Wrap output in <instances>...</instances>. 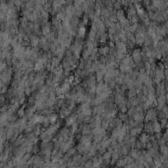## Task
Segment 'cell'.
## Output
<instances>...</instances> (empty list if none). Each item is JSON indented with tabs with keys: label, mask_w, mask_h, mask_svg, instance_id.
<instances>
[{
	"label": "cell",
	"mask_w": 168,
	"mask_h": 168,
	"mask_svg": "<svg viewBox=\"0 0 168 168\" xmlns=\"http://www.w3.org/2000/svg\"><path fill=\"white\" fill-rule=\"evenodd\" d=\"M77 120V116L76 115H73V116H70L69 118H67L66 120V125L67 126H72L74 125V123Z\"/></svg>",
	"instance_id": "5"
},
{
	"label": "cell",
	"mask_w": 168,
	"mask_h": 168,
	"mask_svg": "<svg viewBox=\"0 0 168 168\" xmlns=\"http://www.w3.org/2000/svg\"><path fill=\"white\" fill-rule=\"evenodd\" d=\"M90 126H86L84 128V130H83V134H85V135H87V134H90Z\"/></svg>",
	"instance_id": "20"
},
{
	"label": "cell",
	"mask_w": 168,
	"mask_h": 168,
	"mask_svg": "<svg viewBox=\"0 0 168 168\" xmlns=\"http://www.w3.org/2000/svg\"><path fill=\"white\" fill-rule=\"evenodd\" d=\"M38 41H39V39H38L36 36H34V37L32 38V45H33V46H36V45L38 44Z\"/></svg>",
	"instance_id": "16"
},
{
	"label": "cell",
	"mask_w": 168,
	"mask_h": 168,
	"mask_svg": "<svg viewBox=\"0 0 168 168\" xmlns=\"http://www.w3.org/2000/svg\"><path fill=\"white\" fill-rule=\"evenodd\" d=\"M134 118H135V120L137 122H140V121H142L144 119V114L142 112H136L134 114Z\"/></svg>",
	"instance_id": "9"
},
{
	"label": "cell",
	"mask_w": 168,
	"mask_h": 168,
	"mask_svg": "<svg viewBox=\"0 0 168 168\" xmlns=\"http://www.w3.org/2000/svg\"><path fill=\"white\" fill-rule=\"evenodd\" d=\"M42 34L44 35V36H47L50 34V27L46 25V26H44L43 28H42Z\"/></svg>",
	"instance_id": "12"
},
{
	"label": "cell",
	"mask_w": 168,
	"mask_h": 168,
	"mask_svg": "<svg viewBox=\"0 0 168 168\" xmlns=\"http://www.w3.org/2000/svg\"><path fill=\"white\" fill-rule=\"evenodd\" d=\"M149 141H150V138H149V136H148L146 134H143V135L141 136L140 142H141V144H143L144 146H145V144L149 143Z\"/></svg>",
	"instance_id": "6"
},
{
	"label": "cell",
	"mask_w": 168,
	"mask_h": 168,
	"mask_svg": "<svg viewBox=\"0 0 168 168\" xmlns=\"http://www.w3.org/2000/svg\"><path fill=\"white\" fill-rule=\"evenodd\" d=\"M164 103H165V96H160V97L158 98V108H160V109H161L162 106L164 105Z\"/></svg>",
	"instance_id": "11"
},
{
	"label": "cell",
	"mask_w": 168,
	"mask_h": 168,
	"mask_svg": "<svg viewBox=\"0 0 168 168\" xmlns=\"http://www.w3.org/2000/svg\"><path fill=\"white\" fill-rule=\"evenodd\" d=\"M133 59L135 60V62L137 63H140L141 60H142V53L139 49H136L134 52H133Z\"/></svg>",
	"instance_id": "2"
},
{
	"label": "cell",
	"mask_w": 168,
	"mask_h": 168,
	"mask_svg": "<svg viewBox=\"0 0 168 168\" xmlns=\"http://www.w3.org/2000/svg\"><path fill=\"white\" fill-rule=\"evenodd\" d=\"M117 48L119 52H122V53L126 52V44L123 41H117Z\"/></svg>",
	"instance_id": "4"
},
{
	"label": "cell",
	"mask_w": 168,
	"mask_h": 168,
	"mask_svg": "<svg viewBox=\"0 0 168 168\" xmlns=\"http://www.w3.org/2000/svg\"><path fill=\"white\" fill-rule=\"evenodd\" d=\"M126 120H127V115L126 114L120 115V121H126Z\"/></svg>",
	"instance_id": "22"
},
{
	"label": "cell",
	"mask_w": 168,
	"mask_h": 168,
	"mask_svg": "<svg viewBox=\"0 0 168 168\" xmlns=\"http://www.w3.org/2000/svg\"><path fill=\"white\" fill-rule=\"evenodd\" d=\"M145 130L148 131V132H150V133H152L153 132V129H152V124H146L145 125Z\"/></svg>",
	"instance_id": "19"
},
{
	"label": "cell",
	"mask_w": 168,
	"mask_h": 168,
	"mask_svg": "<svg viewBox=\"0 0 168 168\" xmlns=\"http://www.w3.org/2000/svg\"><path fill=\"white\" fill-rule=\"evenodd\" d=\"M152 129H153V132L160 133V131H161V126H160V124L157 121H154V123L152 125Z\"/></svg>",
	"instance_id": "8"
},
{
	"label": "cell",
	"mask_w": 168,
	"mask_h": 168,
	"mask_svg": "<svg viewBox=\"0 0 168 168\" xmlns=\"http://www.w3.org/2000/svg\"><path fill=\"white\" fill-rule=\"evenodd\" d=\"M155 75H156L155 78H156V79H158V80L160 81L161 79L164 78V71H163L162 69H158V70L156 71V74H155Z\"/></svg>",
	"instance_id": "10"
},
{
	"label": "cell",
	"mask_w": 168,
	"mask_h": 168,
	"mask_svg": "<svg viewBox=\"0 0 168 168\" xmlns=\"http://www.w3.org/2000/svg\"><path fill=\"white\" fill-rule=\"evenodd\" d=\"M56 119H57V116H56L55 114H51L49 117H48V121H49L50 123H53V122H55Z\"/></svg>",
	"instance_id": "17"
},
{
	"label": "cell",
	"mask_w": 168,
	"mask_h": 168,
	"mask_svg": "<svg viewBox=\"0 0 168 168\" xmlns=\"http://www.w3.org/2000/svg\"><path fill=\"white\" fill-rule=\"evenodd\" d=\"M135 39H136V42L138 43V44H143L144 41V34L143 32H141V30H139L138 33H137V36L135 37Z\"/></svg>",
	"instance_id": "1"
},
{
	"label": "cell",
	"mask_w": 168,
	"mask_h": 168,
	"mask_svg": "<svg viewBox=\"0 0 168 168\" xmlns=\"http://www.w3.org/2000/svg\"><path fill=\"white\" fill-rule=\"evenodd\" d=\"M85 34H86V29H85V27H81L80 29H79V36L80 37H83L85 36Z\"/></svg>",
	"instance_id": "15"
},
{
	"label": "cell",
	"mask_w": 168,
	"mask_h": 168,
	"mask_svg": "<svg viewBox=\"0 0 168 168\" xmlns=\"http://www.w3.org/2000/svg\"><path fill=\"white\" fill-rule=\"evenodd\" d=\"M106 37H107V36H106L105 34H101V36H100V38H101V42L106 41Z\"/></svg>",
	"instance_id": "21"
},
{
	"label": "cell",
	"mask_w": 168,
	"mask_h": 168,
	"mask_svg": "<svg viewBox=\"0 0 168 168\" xmlns=\"http://www.w3.org/2000/svg\"><path fill=\"white\" fill-rule=\"evenodd\" d=\"M141 151L137 149H135V150H132L131 151V156H132L133 158H135V159H139L140 157H141Z\"/></svg>",
	"instance_id": "7"
},
{
	"label": "cell",
	"mask_w": 168,
	"mask_h": 168,
	"mask_svg": "<svg viewBox=\"0 0 168 168\" xmlns=\"http://www.w3.org/2000/svg\"><path fill=\"white\" fill-rule=\"evenodd\" d=\"M99 52L102 54V55H106V54L109 52V47L107 46H103V47L99 48Z\"/></svg>",
	"instance_id": "14"
},
{
	"label": "cell",
	"mask_w": 168,
	"mask_h": 168,
	"mask_svg": "<svg viewBox=\"0 0 168 168\" xmlns=\"http://www.w3.org/2000/svg\"><path fill=\"white\" fill-rule=\"evenodd\" d=\"M58 64H59V59H58V58H54L53 60H52L51 67H52V68H54V67H57L58 66Z\"/></svg>",
	"instance_id": "18"
},
{
	"label": "cell",
	"mask_w": 168,
	"mask_h": 168,
	"mask_svg": "<svg viewBox=\"0 0 168 168\" xmlns=\"http://www.w3.org/2000/svg\"><path fill=\"white\" fill-rule=\"evenodd\" d=\"M141 132H142V128H134V129L131 130V135L134 137V136H136V135L140 134Z\"/></svg>",
	"instance_id": "13"
},
{
	"label": "cell",
	"mask_w": 168,
	"mask_h": 168,
	"mask_svg": "<svg viewBox=\"0 0 168 168\" xmlns=\"http://www.w3.org/2000/svg\"><path fill=\"white\" fill-rule=\"evenodd\" d=\"M155 118H156V112H155V110H153V109L150 110V111L148 112L146 116H145V120L146 121H150V120H152V119H155Z\"/></svg>",
	"instance_id": "3"
}]
</instances>
